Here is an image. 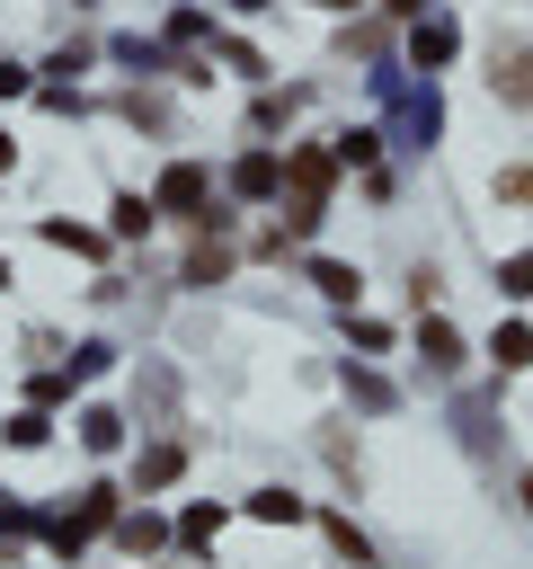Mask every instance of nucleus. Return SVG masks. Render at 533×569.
Masks as SVG:
<instances>
[{
	"mask_svg": "<svg viewBox=\"0 0 533 569\" xmlns=\"http://www.w3.org/2000/svg\"><path fill=\"white\" fill-rule=\"evenodd\" d=\"M489 80H497L506 107H533V44H497V71Z\"/></svg>",
	"mask_w": 533,
	"mask_h": 569,
	"instance_id": "1",
	"label": "nucleus"
},
{
	"mask_svg": "<svg viewBox=\"0 0 533 569\" xmlns=\"http://www.w3.org/2000/svg\"><path fill=\"white\" fill-rule=\"evenodd\" d=\"M497 196H515V204H533V169H506V178H497Z\"/></svg>",
	"mask_w": 533,
	"mask_h": 569,
	"instance_id": "6",
	"label": "nucleus"
},
{
	"mask_svg": "<svg viewBox=\"0 0 533 569\" xmlns=\"http://www.w3.org/2000/svg\"><path fill=\"white\" fill-rule=\"evenodd\" d=\"M506 293H533V258H506Z\"/></svg>",
	"mask_w": 533,
	"mask_h": 569,
	"instance_id": "7",
	"label": "nucleus"
},
{
	"mask_svg": "<svg viewBox=\"0 0 533 569\" xmlns=\"http://www.w3.org/2000/svg\"><path fill=\"white\" fill-rule=\"evenodd\" d=\"M222 267H231V258H222V249H195V258H187V284H213V276H222Z\"/></svg>",
	"mask_w": 533,
	"mask_h": 569,
	"instance_id": "4",
	"label": "nucleus"
},
{
	"mask_svg": "<svg viewBox=\"0 0 533 569\" xmlns=\"http://www.w3.org/2000/svg\"><path fill=\"white\" fill-rule=\"evenodd\" d=\"M160 204H178V213L204 204V169H169V178H160Z\"/></svg>",
	"mask_w": 533,
	"mask_h": 569,
	"instance_id": "2",
	"label": "nucleus"
},
{
	"mask_svg": "<svg viewBox=\"0 0 533 569\" xmlns=\"http://www.w3.org/2000/svg\"><path fill=\"white\" fill-rule=\"evenodd\" d=\"M524 507H533V480H524Z\"/></svg>",
	"mask_w": 533,
	"mask_h": 569,
	"instance_id": "9",
	"label": "nucleus"
},
{
	"mask_svg": "<svg viewBox=\"0 0 533 569\" xmlns=\"http://www.w3.org/2000/svg\"><path fill=\"white\" fill-rule=\"evenodd\" d=\"M0 284H9V267H0Z\"/></svg>",
	"mask_w": 533,
	"mask_h": 569,
	"instance_id": "10",
	"label": "nucleus"
},
{
	"mask_svg": "<svg viewBox=\"0 0 533 569\" xmlns=\"http://www.w3.org/2000/svg\"><path fill=\"white\" fill-rule=\"evenodd\" d=\"M497 365H533V329H506L497 338Z\"/></svg>",
	"mask_w": 533,
	"mask_h": 569,
	"instance_id": "5",
	"label": "nucleus"
},
{
	"mask_svg": "<svg viewBox=\"0 0 533 569\" xmlns=\"http://www.w3.org/2000/svg\"><path fill=\"white\" fill-rule=\"evenodd\" d=\"M293 187H302V204H320V187H329V160H320V151H302V160H293Z\"/></svg>",
	"mask_w": 533,
	"mask_h": 569,
	"instance_id": "3",
	"label": "nucleus"
},
{
	"mask_svg": "<svg viewBox=\"0 0 533 569\" xmlns=\"http://www.w3.org/2000/svg\"><path fill=\"white\" fill-rule=\"evenodd\" d=\"M0 169H9V133H0Z\"/></svg>",
	"mask_w": 533,
	"mask_h": 569,
	"instance_id": "8",
	"label": "nucleus"
}]
</instances>
